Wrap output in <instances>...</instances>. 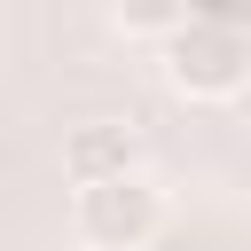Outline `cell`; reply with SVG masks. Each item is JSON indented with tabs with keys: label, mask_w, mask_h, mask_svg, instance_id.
I'll list each match as a JSON object with an SVG mask.
<instances>
[{
	"label": "cell",
	"mask_w": 251,
	"mask_h": 251,
	"mask_svg": "<svg viewBox=\"0 0 251 251\" xmlns=\"http://www.w3.org/2000/svg\"><path fill=\"white\" fill-rule=\"evenodd\" d=\"M165 86L180 102H235L251 86V31L212 24V16H188L165 39Z\"/></svg>",
	"instance_id": "cell-1"
},
{
	"label": "cell",
	"mask_w": 251,
	"mask_h": 251,
	"mask_svg": "<svg viewBox=\"0 0 251 251\" xmlns=\"http://www.w3.org/2000/svg\"><path fill=\"white\" fill-rule=\"evenodd\" d=\"M118 173H141V133L126 118H86L63 133V180L71 188H94V180H118Z\"/></svg>",
	"instance_id": "cell-3"
},
{
	"label": "cell",
	"mask_w": 251,
	"mask_h": 251,
	"mask_svg": "<svg viewBox=\"0 0 251 251\" xmlns=\"http://www.w3.org/2000/svg\"><path fill=\"white\" fill-rule=\"evenodd\" d=\"M71 227L86 251H141L157 227H165V188L149 173H118V180H94L71 196Z\"/></svg>",
	"instance_id": "cell-2"
},
{
	"label": "cell",
	"mask_w": 251,
	"mask_h": 251,
	"mask_svg": "<svg viewBox=\"0 0 251 251\" xmlns=\"http://www.w3.org/2000/svg\"><path fill=\"white\" fill-rule=\"evenodd\" d=\"M110 24L126 31V39H173L180 24H188V0H110Z\"/></svg>",
	"instance_id": "cell-4"
}]
</instances>
